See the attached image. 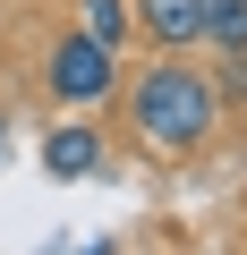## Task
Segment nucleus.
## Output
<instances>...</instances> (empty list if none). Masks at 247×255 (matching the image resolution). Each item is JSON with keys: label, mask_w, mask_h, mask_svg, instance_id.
Returning <instances> with one entry per match:
<instances>
[{"label": "nucleus", "mask_w": 247, "mask_h": 255, "mask_svg": "<svg viewBox=\"0 0 247 255\" xmlns=\"http://www.w3.org/2000/svg\"><path fill=\"white\" fill-rule=\"evenodd\" d=\"M119 119H128V136L162 162L196 153L213 128H222V85L196 68V60H154L119 85Z\"/></svg>", "instance_id": "nucleus-1"}, {"label": "nucleus", "mask_w": 247, "mask_h": 255, "mask_svg": "<svg viewBox=\"0 0 247 255\" xmlns=\"http://www.w3.org/2000/svg\"><path fill=\"white\" fill-rule=\"evenodd\" d=\"M43 85H51V102H68V111H102L119 85V51H102L94 34H51V51H43Z\"/></svg>", "instance_id": "nucleus-2"}, {"label": "nucleus", "mask_w": 247, "mask_h": 255, "mask_svg": "<svg viewBox=\"0 0 247 255\" xmlns=\"http://www.w3.org/2000/svg\"><path fill=\"white\" fill-rule=\"evenodd\" d=\"M102 162H111V145H102L94 119H60L51 136H43V170H51V179H94Z\"/></svg>", "instance_id": "nucleus-3"}, {"label": "nucleus", "mask_w": 247, "mask_h": 255, "mask_svg": "<svg viewBox=\"0 0 247 255\" xmlns=\"http://www.w3.org/2000/svg\"><path fill=\"white\" fill-rule=\"evenodd\" d=\"M128 9H137V34H145L154 51L205 43V0H128Z\"/></svg>", "instance_id": "nucleus-4"}, {"label": "nucleus", "mask_w": 247, "mask_h": 255, "mask_svg": "<svg viewBox=\"0 0 247 255\" xmlns=\"http://www.w3.org/2000/svg\"><path fill=\"white\" fill-rule=\"evenodd\" d=\"M205 43L222 51V68H247V0H205Z\"/></svg>", "instance_id": "nucleus-5"}, {"label": "nucleus", "mask_w": 247, "mask_h": 255, "mask_svg": "<svg viewBox=\"0 0 247 255\" xmlns=\"http://www.w3.org/2000/svg\"><path fill=\"white\" fill-rule=\"evenodd\" d=\"M77 34H94L102 51H128V34H137V9H128V0H77Z\"/></svg>", "instance_id": "nucleus-6"}, {"label": "nucleus", "mask_w": 247, "mask_h": 255, "mask_svg": "<svg viewBox=\"0 0 247 255\" xmlns=\"http://www.w3.org/2000/svg\"><path fill=\"white\" fill-rule=\"evenodd\" d=\"M85 255H119V247H102V238H94V247H85Z\"/></svg>", "instance_id": "nucleus-7"}, {"label": "nucleus", "mask_w": 247, "mask_h": 255, "mask_svg": "<svg viewBox=\"0 0 247 255\" xmlns=\"http://www.w3.org/2000/svg\"><path fill=\"white\" fill-rule=\"evenodd\" d=\"M0 136H9V119H0Z\"/></svg>", "instance_id": "nucleus-8"}]
</instances>
